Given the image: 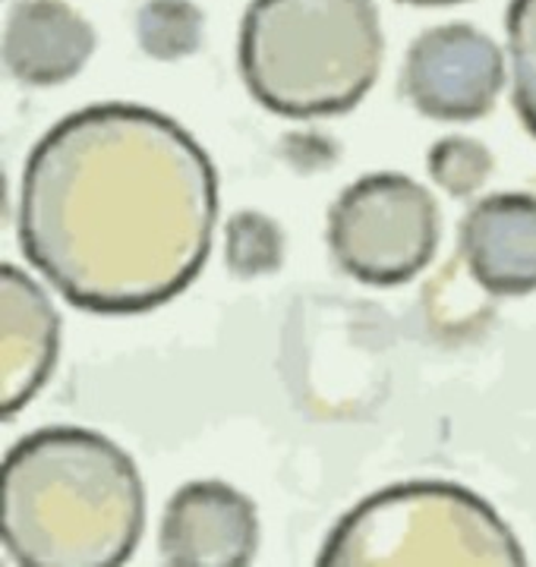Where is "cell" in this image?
Here are the masks:
<instances>
[{
	"mask_svg": "<svg viewBox=\"0 0 536 567\" xmlns=\"http://www.w3.org/2000/svg\"><path fill=\"white\" fill-rule=\"evenodd\" d=\"M398 3H413V7H454V3H467V0H398Z\"/></svg>",
	"mask_w": 536,
	"mask_h": 567,
	"instance_id": "9a60e30c",
	"label": "cell"
},
{
	"mask_svg": "<svg viewBox=\"0 0 536 567\" xmlns=\"http://www.w3.org/2000/svg\"><path fill=\"white\" fill-rule=\"evenodd\" d=\"M61 344V319L44 287L17 265L0 271V404L17 416L51 379Z\"/></svg>",
	"mask_w": 536,
	"mask_h": 567,
	"instance_id": "ba28073f",
	"label": "cell"
},
{
	"mask_svg": "<svg viewBox=\"0 0 536 567\" xmlns=\"http://www.w3.org/2000/svg\"><path fill=\"white\" fill-rule=\"evenodd\" d=\"M206 17L193 0H145L136 13V39L155 61H184L203 48Z\"/></svg>",
	"mask_w": 536,
	"mask_h": 567,
	"instance_id": "8fae6325",
	"label": "cell"
},
{
	"mask_svg": "<svg viewBox=\"0 0 536 567\" xmlns=\"http://www.w3.org/2000/svg\"><path fill=\"white\" fill-rule=\"evenodd\" d=\"M505 85V54L471 22H442L408 48L401 89L430 121L471 123L486 117Z\"/></svg>",
	"mask_w": 536,
	"mask_h": 567,
	"instance_id": "8992f818",
	"label": "cell"
},
{
	"mask_svg": "<svg viewBox=\"0 0 536 567\" xmlns=\"http://www.w3.org/2000/svg\"><path fill=\"white\" fill-rule=\"evenodd\" d=\"M225 262L237 278H262L285 262V230L262 212L244 208L225 224Z\"/></svg>",
	"mask_w": 536,
	"mask_h": 567,
	"instance_id": "7c38bea8",
	"label": "cell"
},
{
	"mask_svg": "<svg viewBox=\"0 0 536 567\" xmlns=\"http://www.w3.org/2000/svg\"><path fill=\"white\" fill-rule=\"evenodd\" d=\"M382 54L372 0H252L240 25L249 95L290 121L353 111L379 80Z\"/></svg>",
	"mask_w": 536,
	"mask_h": 567,
	"instance_id": "3957f363",
	"label": "cell"
},
{
	"mask_svg": "<svg viewBox=\"0 0 536 567\" xmlns=\"http://www.w3.org/2000/svg\"><path fill=\"white\" fill-rule=\"evenodd\" d=\"M461 256L486 293L527 297L536 290V196L493 193L464 215Z\"/></svg>",
	"mask_w": 536,
	"mask_h": 567,
	"instance_id": "9c48e42d",
	"label": "cell"
},
{
	"mask_svg": "<svg viewBox=\"0 0 536 567\" xmlns=\"http://www.w3.org/2000/svg\"><path fill=\"white\" fill-rule=\"evenodd\" d=\"M322 567H520L524 546L476 492L398 483L351 507L329 533Z\"/></svg>",
	"mask_w": 536,
	"mask_h": 567,
	"instance_id": "277c9868",
	"label": "cell"
},
{
	"mask_svg": "<svg viewBox=\"0 0 536 567\" xmlns=\"http://www.w3.org/2000/svg\"><path fill=\"white\" fill-rule=\"evenodd\" d=\"M505 32H508L515 107L524 126L536 136V0L508 3Z\"/></svg>",
	"mask_w": 536,
	"mask_h": 567,
	"instance_id": "5bb4252c",
	"label": "cell"
},
{
	"mask_svg": "<svg viewBox=\"0 0 536 567\" xmlns=\"http://www.w3.org/2000/svg\"><path fill=\"white\" fill-rule=\"evenodd\" d=\"M259 548V514L244 492L221 480L181 486L158 529V551L171 567H247Z\"/></svg>",
	"mask_w": 536,
	"mask_h": 567,
	"instance_id": "52a82bcc",
	"label": "cell"
},
{
	"mask_svg": "<svg viewBox=\"0 0 536 567\" xmlns=\"http://www.w3.org/2000/svg\"><path fill=\"white\" fill-rule=\"evenodd\" d=\"M95 51V29L66 0H17L3 25V63L25 85H61Z\"/></svg>",
	"mask_w": 536,
	"mask_h": 567,
	"instance_id": "30bf717a",
	"label": "cell"
},
{
	"mask_svg": "<svg viewBox=\"0 0 536 567\" xmlns=\"http://www.w3.org/2000/svg\"><path fill=\"white\" fill-rule=\"evenodd\" d=\"M426 167L452 199H471L493 177L495 158L483 142L471 136H445L430 148Z\"/></svg>",
	"mask_w": 536,
	"mask_h": 567,
	"instance_id": "4fadbf2b",
	"label": "cell"
},
{
	"mask_svg": "<svg viewBox=\"0 0 536 567\" xmlns=\"http://www.w3.org/2000/svg\"><path fill=\"white\" fill-rule=\"evenodd\" d=\"M145 529V486L130 454L83 425H48L10 447L0 539L22 567H121Z\"/></svg>",
	"mask_w": 536,
	"mask_h": 567,
	"instance_id": "7a4b0ae2",
	"label": "cell"
},
{
	"mask_svg": "<svg viewBox=\"0 0 536 567\" xmlns=\"http://www.w3.org/2000/svg\"><path fill=\"white\" fill-rule=\"evenodd\" d=\"M218 221L206 148L143 104H92L35 142L20 183V244L63 300L136 316L184 293Z\"/></svg>",
	"mask_w": 536,
	"mask_h": 567,
	"instance_id": "6da1fadb",
	"label": "cell"
},
{
	"mask_svg": "<svg viewBox=\"0 0 536 567\" xmlns=\"http://www.w3.org/2000/svg\"><path fill=\"white\" fill-rule=\"evenodd\" d=\"M439 205L408 174H367L329 208V249L338 268L370 287L413 281L439 246Z\"/></svg>",
	"mask_w": 536,
	"mask_h": 567,
	"instance_id": "5b68a950",
	"label": "cell"
}]
</instances>
